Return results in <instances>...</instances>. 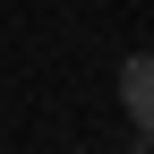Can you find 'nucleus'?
Returning a JSON list of instances; mask_svg holds the SVG:
<instances>
[{
	"mask_svg": "<svg viewBox=\"0 0 154 154\" xmlns=\"http://www.w3.org/2000/svg\"><path fill=\"white\" fill-rule=\"evenodd\" d=\"M120 103H128V120L154 137V51H137V60L120 69Z\"/></svg>",
	"mask_w": 154,
	"mask_h": 154,
	"instance_id": "1",
	"label": "nucleus"
}]
</instances>
